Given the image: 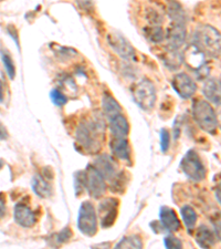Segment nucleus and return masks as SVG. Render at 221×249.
<instances>
[{"label":"nucleus","instance_id":"c85d7f7f","mask_svg":"<svg viewBox=\"0 0 221 249\" xmlns=\"http://www.w3.org/2000/svg\"><path fill=\"white\" fill-rule=\"evenodd\" d=\"M74 187H75V193L76 195L80 196L82 192L85 190V183H84V171H79L76 172L74 175Z\"/></svg>","mask_w":221,"mask_h":249},{"label":"nucleus","instance_id":"ddd939ff","mask_svg":"<svg viewBox=\"0 0 221 249\" xmlns=\"http://www.w3.org/2000/svg\"><path fill=\"white\" fill-rule=\"evenodd\" d=\"M14 217L15 222L23 228H30L37 223V216H35L34 212L28 205L23 203H19L16 205L14 211Z\"/></svg>","mask_w":221,"mask_h":249},{"label":"nucleus","instance_id":"0eeeda50","mask_svg":"<svg viewBox=\"0 0 221 249\" xmlns=\"http://www.w3.org/2000/svg\"><path fill=\"white\" fill-rule=\"evenodd\" d=\"M78 228L82 234L93 236L98 231V217L95 208L91 202H83L80 206L78 215Z\"/></svg>","mask_w":221,"mask_h":249},{"label":"nucleus","instance_id":"cd10ccee","mask_svg":"<svg viewBox=\"0 0 221 249\" xmlns=\"http://www.w3.org/2000/svg\"><path fill=\"white\" fill-rule=\"evenodd\" d=\"M50 98L51 101L53 102L54 106H57L59 107H64L68 103V98L64 95L61 91L58 89H53L50 92Z\"/></svg>","mask_w":221,"mask_h":249},{"label":"nucleus","instance_id":"2eb2a0df","mask_svg":"<svg viewBox=\"0 0 221 249\" xmlns=\"http://www.w3.org/2000/svg\"><path fill=\"white\" fill-rule=\"evenodd\" d=\"M159 219H160L159 223L163 226L165 231L175 232L179 231L180 222L178 217H177L175 211L171 210V208L167 206L160 207Z\"/></svg>","mask_w":221,"mask_h":249},{"label":"nucleus","instance_id":"39448f33","mask_svg":"<svg viewBox=\"0 0 221 249\" xmlns=\"http://www.w3.org/2000/svg\"><path fill=\"white\" fill-rule=\"evenodd\" d=\"M132 95L135 103L142 110L151 111L154 109L156 103L155 86L148 79L140 80L133 87Z\"/></svg>","mask_w":221,"mask_h":249},{"label":"nucleus","instance_id":"f704fd0d","mask_svg":"<svg viewBox=\"0 0 221 249\" xmlns=\"http://www.w3.org/2000/svg\"><path fill=\"white\" fill-rule=\"evenodd\" d=\"M180 133V128H179V124H178V120H175V124H174V138L178 139Z\"/></svg>","mask_w":221,"mask_h":249},{"label":"nucleus","instance_id":"2f4dec72","mask_svg":"<svg viewBox=\"0 0 221 249\" xmlns=\"http://www.w3.org/2000/svg\"><path fill=\"white\" fill-rule=\"evenodd\" d=\"M71 236H72V232H71V231H70V228H69V227L64 228V230H62V231H60L59 234L57 235V242H58L59 244L66 243V242H68V240H69V239L71 238Z\"/></svg>","mask_w":221,"mask_h":249},{"label":"nucleus","instance_id":"4be33fe9","mask_svg":"<svg viewBox=\"0 0 221 249\" xmlns=\"http://www.w3.org/2000/svg\"><path fill=\"white\" fill-rule=\"evenodd\" d=\"M163 61L165 66L170 68V70L178 69L183 63V55L179 53L178 50H171L170 48H166V51L163 55Z\"/></svg>","mask_w":221,"mask_h":249},{"label":"nucleus","instance_id":"f257e3e1","mask_svg":"<svg viewBox=\"0 0 221 249\" xmlns=\"http://www.w3.org/2000/svg\"><path fill=\"white\" fill-rule=\"evenodd\" d=\"M76 141L83 148L90 152H98L104 136V121L100 116L84 120L76 130Z\"/></svg>","mask_w":221,"mask_h":249},{"label":"nucleus","instance_id":"20e7f679","mask_svg":"<svg viewBox=\"0 0 221 249\" xmlns=\"http://www.w3.org/2000/svg\"><path fill=\"white\" fill-rule=\"evenodd\" d=\"M183 55V62L196 73L199 80H204L209 75V67L206 63V54L200 48L191 43L185 49Z\"/></svg>","mask_w":221,"mask_h":249},{"label":"nucleus","instance_id":"bb28decb","mask_svg":"<svg viewBox=\"0 0 221 249\" xmlns=\"http://www.w3.org/2000/svg\"><path fill=\"white\" fill-rule=\"evenodd\" d=\"M1 60H2L3 67H5L8 77H9L11 80H14L16 77V67L14 64L13 59H11L9 54L5 53V52H1Z\"/></svg>","mask_w":221,"mask_h":249},{"label":"nucleus","instance_id":"f3484780","mask_svg":"<svg viewBox=\"0 0 221 249\" xmlns=\"http://www.w3.org/2000/svg\"><path fill=\"white\" fill-rule=\"evenodd\" d=\"M204 95L208 101L220 106V81L218 79H208L203 88Z\"/></svg>","mask_w":221,"mask_h":249},{"label":"nucleus","instance_id":"f8f14e48","mask_svg":"<svg viewBox=\"0 0 221 249\" xmlns=\"http://www.w3.org/2000/svg\"><path fill=\"white\" fill-rule=\"evenodd\" d=\"M93 166L103 176L104 179L110 180V182H112L119 174L118 166H116L113 159L106 154L96 158Z\"/></svg>","mask_w":221,"mask_h":249},{"label":"nucleus","instance_id":"6ab92c4d","mask_svg":"<svg viewBox=\"0 0 221 249\" xmlns=\"http://www.w3.org/2000/svg\"><path fill=\"white\" fill-rule=\"evenodd\" d=\"M102 107L104 115L108 120L122 113V107H120L119 103L110 93H104L102 99Z\"/></svg>","mask_w":221,"mask_h":249},{"label":"nucleus","instance_id":"ea45409f","mask_svg":"<svg viewBox=\"0 0 221 249\" xmlns=\"http://www.w3.org/2000/svg\"><path fill=\"white\" fill-rule=\"evenodd\" d=\"M0 1H1V0H0Z\"/></svg>","mask_w":221,"mask_h":249},{"label":"nucleus","instance_id":"e433bc0d","mask_svg":"<svg viewBox=\"0 0 221 249\" xmlns=\"http://www.w3.org/2000/svg\"><path fill=\"white\" fill-rule=\"evenodd\" d=\"M3 100V86H2V82L0 81V102H1Z\"/></svg>","mask_w":221,"mask_h":249},{"label":"nucleus","instance_id":"b1692460","mask_svg":"<svg viewBox=\"0 0 221 249\" xmlns=\"http://www.w3.org/2000/svg\"><path fill=\"white\" fill-rule=\"evenodd\" d=\"M180 215H182V218H183L185 226H186L188 231L190 232L196 226L197 213L195 212L194 208L186 205V206L182 207V210H180Z\"/></svg>","mask_w":221,"mask_h":249},{"label":"nucleus","instance_id":"1a4fd4ad","mask_svg":"<svg viewBox=\"0 0 221 249\" xmlns=\"http://www.w3.org/2000/svg\"><path fill=\"white\" fill-rule=\"evenodd\" d=\"M107 42L119 57L126 61H135L136 60L135 49L119 32H111L107 36Z\"/></svg>","mask_w":221,"mask_h":249},{"label":"nucleus","instance_id":"473e14b6","mask_svg":"<svg viewBox=\"0 0 221 249\" xmlns=\"http://www.w3.org/2000/svg\"><path fill=\"white\" fill-rule=\"evenodd\" d=\"M6 214V205H5V199L0 194V219H1Z\"/></svg>","mask_w":221,"mask_h":249},{"label":"nucleus","instance_id":"aec40b11","mask_svg":"<svg viewBox=\"0 0 221 249\" xmlns=\"http://www.w3.org/2000/svg\"><path fill=\"white\" fill-rule=\"evenodd\" d=\"M32 190L39 197L48 198L52 194V187L41 175H34L31 180Z\"/></svg>","mask_w":221,"mask_h":249},{"label":"nucleus","instance_id":"7c9ffc66","mask_svg":"<svg viewBox=\"0 0 221 249\" xmlns=\"http://www.w3.org/2000/svg\"><path fill=\"white\" fill-rule=\"evenodd\" d=\"M164 246L167 249H180L183 247V244L178 238H176L175 236L170 235L164 238Z\"/></svg>","mask_w":221,"mask_h":249},{"label":"nucleus","instance_id":"9b49d317","mask_svg":"<svg viewBox=\"0 0 221 249\" xmlns=\"http://www.w3.org/2000/svg\"><path fill=\"white\" fill-rule=\"evenodd\" d=\"M172 89L176 91L180 98L185 100L190 99L197 91V84L187 73H177L171 80Z\"/></svg>","mask_w":221,"mask_h":249},{"label":"nucleus","instance_id":"423d86ee","mask_svg":"<svg viewBox=\"0 0 221 249\" xmlns=\"http://www.w3.org/2000/svg\"><path fill=\"white\" fill-rule=\"evenodd\" d=\"M180 167L186 176L195 182H200L206 178V168L200 160L199 155L194 150H189L180 162Z\"/></svg>","mask_w":221,"mask_h":249},{"label":"nucleus","instance_id":"f03ea898","mask_svg":"<svg viewBox=\"0 0 221 249\" xmlns=\"http://www.w3.org/2000/svg\"><path fill=\"white\" fill-rule=\"evenodd\" d=\"M192 116L198 126L209 134H216L219 121L214 107L204 100H196L192 103Z\"/></svg>","mask_w":221,"mask_h":249},{"label":"nucleus","instance_id":"72a5a7b5","mask_svg":"<svg viewBox=\"0 0 221 249\" xmlns=\"http://www.w3.org/2000/svg\"><path fill=\"white\" fill-rule=\"evenodd\" d=\"M80 5H81V7L83 8V10L85 9L87 10L88 8L92 7V0H78Z\"/></svg>","mask_w":221,"mask_h":249},{"label":"nucleus","instance_id":"c756f323","mask_svg":"<svg viewBox=\"0 0 221 249\" xmlns=\"http://www.w3.org/2000/svg\"><path fill=\"white\" fill-rule=\"evenodd\" d=\"M170 132H168L166 128H162L160 130V148H162V152L166 153L170 148Z\"/></svg>","mask_w":221,"mask_h":249},{"label":"nucleus","instance_id":"a211bd4d","mask_svg":"<svg viewBox=\"0 0 221 249\" xmlns=\"http://www.w3.org/2000/svg\"><path fill=\"white\" fill-rule=\"evenodd\" d=\"M110 147L115 158L122 160H130V146L125 138H113L110 143Z\"/></svg>","mask_w":221,"mask_h":249},{"label":"nucleus","instance_id":"412c9836","mask_svg":"<svg viewBox=\"0 0 221 249\" xmlns=\"http://www.w3.org/2000/svg\"><path fill=\"white\" fill-rule=\"evenodd\" d=\"M196 242L198 244L199 247L202 248H210L211 246H214L216 243V237L207 226L204 225H202L198 228L196 234Z\"/></svg>","mask_w":221,"mask_h":249},{"label":"nucleus","instance_id":"58836bf2","mask_svg":"<svg viewBox=\"0 0 221 249\" xmlns=\"http://www.w3.org/2000/svg\"><path fill=\"white\" fill-rule=\"evenodd\" d=\"M3 165V162H2V160H0V168H1V166Z\"/></svg>","mask_w":221,"mask_h":249},{"label":"nucleus","instance_id":"6e6552de","mask_svg":"<svg viewBox=\"0 0 221 249\" xmlns=\"http://www.w3.org/2000/svg\"><path fill=\"white\" fill-rule=\"evenodd\" d=\"M84 183H85V190L93 198H101L105 194V179L93 165H87L86 170L84 171Z\"/></svg>","mask_w":221,"mask_h":249},{"label":"nucleus","instance_id":"393cba45","mask_svg":"<svg viewBox=\"0 0 221 249\" xmlns=\"http://www.w3.org/2000/svg\"><path fill=\"white\" fill-rule=\"evenodd\" d=\"M145 37L153 43H160L165 39V32L160 26L152 25L145 29Z\"/></svg>","mask_w":221,"mask_h":249},{"label":"nucleus","instance_id":"5701e85b","mask_svg":"<svg viewBox=\"0 0 221 249\" xmlns=\"http://www.w3.org/2000/svg\"><path fill=\"white\" fill-rule=\"evenodd\" d=\"M168 16L175 23H184L186 25V14L183 7L179 5L176 0H170L168 3Z\"/></svg>","mask_w":221,"mask_h":249},{"label":"nucleus","instance_id":"4468645a","mask_svg":"<svg viewBox=\"0 0 221 249\" xmlns=\"http://www.w3.org/2000/svg\"><path fill=\"white\" fill-rule=\"evenodd\" d=\"M185 41H186V25L172 22L167 34L168 45L166 48H170L171 50H178Z\"/></svg>","mask_w":221,"mask_h":249},{"label":"nucleus","instance_id":"c9c22d12","mask_svg":"<svg viewBox=\"0 0 221 249\" xmlns=\"http://www.w3.org/2000/svg\"><path fill=\"white\" fill-rule=\"evenodd\" d=\"M7 138L6 130L1 125H0V140H5Z\"/></svg>","mask_w":221,"mask_h":249},{"label":"nucleus","instance_id":"9d476101","mask_svg":"<svg viewBox=\"0 0 221 249\" xmlns=\"http://www.w3.org/2000/svg\"><path fill=\"white\" fill-rule=\"evenodd\" d=\"M119 199L108 197L103 199L99 205L100 223L103 228H108L115 223L119 213Z\"/></svg>","mask_w":221,"mask_h":249},{"label":"nucleus","instance_id":"dca6fc26","mask_svg":"<svg viewBox=\"0 0 221 249\" xmlns=\"http://www.w3.org/2000/svg\"><path fill=\"white\" fill-rule=\"evenodd\" d=\"M110 130L113 138H126L130 132V124L127 119L122 113L108 120Z\"/></svg>","mask_w":221,"mask_h":249},{"label":"nucleus","instance_id":"4c0bfd02","mask_svg":"<svg viewBox=\"0 0 221 249\" xmlns=\"http://www.w3.org/2000/svg\"><path fill=\"white\" fill-rule=\"evenodd\" d=\"M220 187L218 188V193H216V197H217V199H218V203H220Z\"/></svg>","mask_w":221,"mask_h":249},{"label":"nucleus","instance_id":"7ed1b4c3","mask_svg":"<svg viewBox=\"0 0 221 249\" xmlns=\"http://www.w3.org/2000/svg\"><path fill=\"white\" fill-rule=\"evenodd\" d=\"M195 45L202 49L204 54H209L214 58L220 55V34L211 26H202L197 29L195 34Z\"/></svg>","mask_w":221,"mask_h":249},{"label":"nucleus","instance_id":"a878e982","mask_svg":"<svg viewBox=\"0 0 221 249\" xmlns=\"http://www.w3.org/2000/svg\"><path fill=\"white\" fill-rule=\"evenodd\" d=\"M115 248H143V243L138 236L132 235L124 237L119 243L116 244Z\"/></svg>","mask_w":221,"mask_h":249}]
</instances>
